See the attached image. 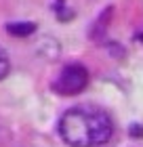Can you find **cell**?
<instances>
[{
	"instance_id": "6da1fadb",
	"label": "cell",
	"mask_w": 143,
	"mask_h": 147,
	"mask_svg": "<svg viewBox=\"0 0 143 147\" xmlns=\"http://www.w3.org/2000/svg\"><path fill=\"white\" fill-rule=\"evenodd\" d=\"M59 135L72 147H99L114 135V122L99 107H72L59 120Z\"/></svg>"
},
{
	"instance_id": "7a4b0ae2",
	"label": "cell",
	"mask_w": 143,
	"mask_h": 147,
	"mask_svg": "<svg viewBox=\"0 0 143 147\" xmlns=\"http://www.w3.org/2000/svg\"><path fill=\"white\" fill-rule=\"evenodd\" d=\"M86 84H88L86 67L74 63V65L63 67V71L59 74V80L53 84V88H55L59 95H78V92H82L86 88Z\"/></svg>"
},
{
	"instance_id": "3957f363",
	"label": "cell",
	"mask_w": 143,
	"mask_h": 147,
	"mask_svg": "<svg viewBox=\"0 0 143 147\" xmlns=\"http://www.w3.org/2000/svg\"><path fill=\"white\" fill-rule=\"evenodd\" d=\"M40 55H42L44 59H49V61H55V59L59 57V53H61V46L55 38H49V36H44L42 40L38 42V49H36Z\"/></svg>"
},
{
	"instance_id": "277c9868",
	"label": "cell",
	"mask_w": 143,
	"mask_h": 147,
	"mask_svg": "<svg viewBox=\"0 0 143 147\" xmlns=\"http://www.w3.org/2000/svg\"><path fill=\"white\" fill-rule=\"evenodd\" d=\"M6 32L11 36H17V38H25V36H32L36 32V23L32 21H13V23H6Z\"/></svg>"
},
{
	"instance_id": "5b68a950",
	"label": "cell",
	"mask_w": 143,
	"mask_h": 147,
	"mask_svg": "<svg viewBox=\"0 0 143 147\" xmlns=\"http://www.w3.org/2000/svg\"><path fill=\"white\" fill-rule=\"evenodd\" d=\"M9 69H11V61H9V55L0 49V80L2 78H6V74H9Z\"/></svg>"
},
{
	"instance_id": "8992f818",
	"label": "cell",
	"mask_w": 143,
	"mask_h": 147,
	"mask_svg": "<svg viewBox=\"0 0 143 147\" xmlns=\"http://www.w3.org/2000/svg\"><path fill=\"white\" fill-rule=\"evenodd\" d=\"M128 135L133 139H143V126L141 124H133L131 128H128Z\"/></svg>"
}]
</instances>
